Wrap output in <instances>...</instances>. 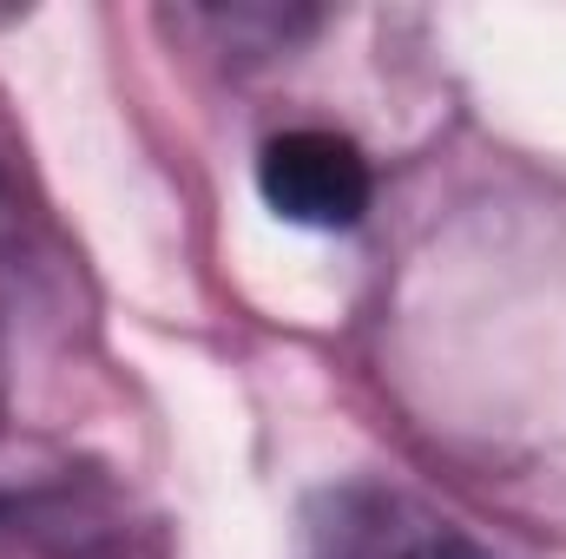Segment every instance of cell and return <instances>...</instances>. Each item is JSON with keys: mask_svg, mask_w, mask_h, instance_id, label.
Listing matches in <instances>:
<instances>
[{"mask_svg": "<svg viewBox=\"0 0 566 559\" xmlns=\"http://www.w3.org/2000/svg\"><path fill=\"white\" fill-rule=\"evenodd\" d=\"M303 559H494L468 527L441 520L434 507L376 487V481H349L329 487L303 507Z\"/></svg>", "mask_w": 566, "mask_h": 559, "instance_id": "1", "label": "cell"}, {"mask_svg": "<svg viewBox=\"0 0 566 559\" xmlns=\"http://www.w3.org/2000/svg\"><path fill=\"white\" fill-rule=\"evenodd\" d=\"M258 191L283 224L303 231H349L369 211V158L343 133L303 126V133H277L258 151Z\"/></svg>", "mask_w": 566, "mask_h": 559, "instance_id": "2", "label": "cell"}, {"mask_svg": "<svg viewBox=\"0 0 566 559\" xmlns=\"http://www.w3.org/2000/svg\"><path fill=\"white\" fill-rule=\"evenodd\" d=\"M0 559H139L126 514L93 487L0 494Z\"/></svg>", "mask_w": 566, "mask_h": 559, "instance_id": "3", "label": "cell"}]
</instances>
